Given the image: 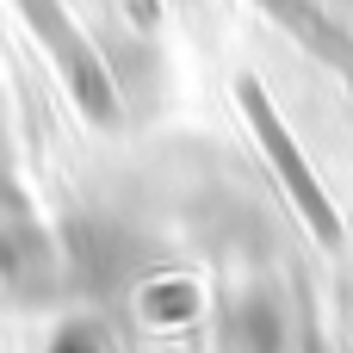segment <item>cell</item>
Returning a JSON list of instances; mask_svg holds the SVG:
<instances>
[{"mask_svg": "<svg viewBox=\"0 0 353 353\" xmlns=\"http://www.w3.org/2000/svg\"><path fill=\"white\" fill-rule=\"evenodd\" d=\"M25 12H31V25L43 31V43L50 50H62V62H68V81L81 87V99H87V112H99V118H112V93H105V81H99V68H93V56H87V43L68 31V12L56 6V0H19Z\"/></svg>", "mask_w": 353, "mask_h": 353, "instance_id": "obj_1", "label": "cell"}, {"mask_svg": "<svg viewBox=\"0 0 353 353\" xmlns=\"http://www.w3.org/2000/svg\"><path fill=\"white\" fill-rule=\"evenodd\" d=\"M242 105H248V118H254V130H261V143L273 149V161H279V174H285V186H292V199L310 211V223L323 230V236H335V217H329V205H323V192H316V180H310V168H304V155L292 149V137L273 124V112H267V99L254 93V87H242Z\"/></svg>", "mask_w": 353, "mask_h": 353, "instance_id": "obj_2", "label": "cell"}, {"mask_svg": "<svg viewBox=\"0 0 353 353\" xmlns=\"http://www.w3.org/2000/svg\"><path fill=\"white\" fill-rule=\"evenodd\" d=\"M273 6L285 12V25H292V31H304V19H316V12H310V6H298V0H273ZM310 43H316V50H323L329 62H341V68L353 74V50L341 43V37H335V31H323V25H310Z\"/></svg>", "mask_w": 353, "mask_h": 353, "instance_id": "obj_3", "label": "cell"}]
</instances>
